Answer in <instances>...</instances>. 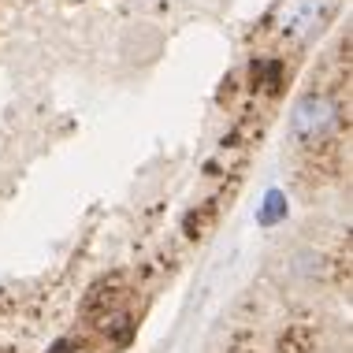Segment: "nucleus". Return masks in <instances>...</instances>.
<instances>
[{"instance_id":"f257e3e1","label":"nucleus","mask_w":353,"mask_h":353,"mask_svg":"<svg viewBox=\"0 0 353 353\" xmlns=\"http://www.w3.org/2000/svg\"><path fill=\"white\" fill-rule=\"evenodd\" d=\"M342 123V108L339 101L331 97V93H305V97L294 104L290 112V134L298 141H309V145H316L323 141L327 134H335Z\"/></svg>"},{"instance_id":"f03ea898","label":"nucleus","mask_w":353,"mask_h":353,"mask_svg":"<svg viewBox=\"0 0 353 353\" xmlns=\"http://www.w3.org/2000/svg\"><path fill=\"white\" fill-rule=\"evenodd\" d=\"M327 12L323 0H294V4L283 8V30L294 34V37H309L312 30L320 26V15Z\"/></svg>"},{"instance_id":"7ed1b4c3","label":"nucleus","mask_w":353,"mask_h":353,"mask_svg":"<svg viewBox=\"0 0 353 353\" xmlns=\"http://www.w3.org/2000/svg\"><path fill=\"white\" fill-rule=\"evenodd\" d=\"M283 219H286V194L272 186L268 194H264V205H261L256 223H261V227H275V223H283Z\"/></svg>"},{"instance_id":"20e7f679","label":"nucleus","mask_w":353,"mask_h":353,"mask_svg":"<svg viewBox=\"0 0 353 353\" xmlns=\"http://www.w3.org/2000/svg\"><path fill=\"white\" fill-rule=\"evenodd\" d=\"M253 74H256V85H261L264 93H275L279 90V79H283V63L279 60H264V63L253 68Z\"/></svg>"},{"instance_id":"39448f33","label":"nucleus","mask_w":353,"mask_h":353,"mask_svg":"<svg viewBox=\"0 0 353 353\" xmlns=\"http://www.w3.org/2000/svg\"><path fill=\"white\" fill-rule=\"evenodd\" d=\"M56 353H71V350H68V342H60V346H56Z\"/></svg>"}]
</instances>
